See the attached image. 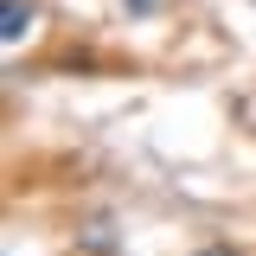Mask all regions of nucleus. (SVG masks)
Instances as JSON below:
<instances>
[{
    "instance_id": "nucleus-1",
    "label": "nucleus",
    "mask_w": 256,
    "mask_h": 256,
    "mask_svg": "<svg viewBox=\"0 0 256 256\" xmlns=\"http://www.w3.org/2000/svg\"><path fill=\"white\" fill-rule=\"evenodd\" d=\"M0 20H6L0 38H6V45H20V38L32 32V20H38V6H32V0H6V13H0Z\"/></svg>"
},
{
    "instance_id": "nucleus-2",
    "label": "nucleus",
    "mask_w": 256,
    "mask_h": 256,
    "mask_svg": "<svg viewBox=\"0 0 256 256\" xmlns=\"http://www.w3.org/2000/svg\"><path fill=\"white\" fill-rule=\"evenodd\" d=\"M84 250H96V256H116V224H109V218L84 224Z\"/></svg>"
},
{
    "instance_id": "nucleus-3",
    "label": "nucleus",
    "mask_w": 256,
    "mask_h": 256,
    "mask_svg": "<svg viewBox=\"0 0 256 256\" xmlns=\"http://www.w3.org/2000/svg\"><path fill=\"white\" fill-rule=\"evenodd\" d=\"M198 256H237V250H198Z\"/></svg>"
}]
</instances>
